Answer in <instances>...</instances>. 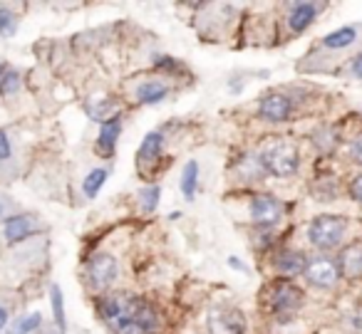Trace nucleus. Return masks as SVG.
<instances>
[{
  "label": "nucleus",
  "instance_id": "4",
  "mask_svg": "<svg viewBox=\"0 0 362 334\" xmlns=\"http://www.w3.org/2000/svg\"><path fill=\"white\" fill-rule=\"evenodd\" d=\"M345 218L340 215H317L308 228V240L320 250H332L345 238Z\"/></svg>",
  "mask_w": 362,
  "mask_h": 334
},
{
  "label": "nucleus",
  "instance_id": "25",
  "mask_svg": "<svg viewBox=\"0 0 362 334\" xmlns=\"http://www.w3.org/2000/svg\"><path fill=\"white\" fill-rule=\"evenodd\" d=\"M18 30V16L8 6H0V35L13 37Z\"/></svg>",
  "mask_w": 362,
  "mask_h": 334
},
{
  "label": "nucleus",
  "instance_id": "12",
  "mask_svg": "<svg viewBox=\"0 0 362 334\" xmlns=\"http://www.w3.org/2000/svg\"><path fill=\"white\" fill-rule=\"evenodd\" d=\"M119 134H122V117H112L110 121L100 124V134H97V144L95 149L100 151L102 159H112L117 149V141H119Z\"/></svg>",
  "mask_w": 362,
  "mask_h": 334
},
{
  "label": "nucleus",
  "instance_id": "19",
  "mask_svg": "<svg viewBox=\"0 0 362 334\" xmlns=\"http://www.w3.org/2000/svg\"><path fill=\"white\" fill-rule=\"evenodd\" d=\"M42 327V314L40 312H28L21 314L16 322L8 324V334H33Z\"/></svg>",
  "mask_w": 362,
  "mask_h": 334
},
{
  "label": "nucleus",
  "instance_id": "26",
  "mask_svg": "<svg viewBox=\"0 0 362 334\" xmlns=\"http://www.w3.org/2000/svg\"><path fill=\"white\" fill-rule=\"evenodd\" d=\"M151 65L161 72H176L179 70V62H176V57H171V55H154Z\"/></svg>",
  "mask_w": 362,
  "mask_h": 334
},
{
  "label": "nucleus",
  "instance_id": "2",
  "mask_svg": "<svg viewBox=\"0 0 362 334\" xmlns=\"http://www.w3.org/2000/svg\"><path fill=\"white\" fill-rule=\"evenodd\" d=\"M258 161H261L263 174L276 176V179L293 176L298 171V166H300L296 146H291V144H271L268 149H263L261 154H258Z\"/></svg>",
  "mask_w": 362,
  "mask_h": 334
},
{
  "label": "nucleus",
  "instance_id": "22",
  "mask_svg": "<svg viewBox=\"0 0 362 334\" xmlns=\"http://www.w3.org/2000/svg\"><path fill=\"white\" fill-rule=\"evenodd\" d=\"M21 87H23L21 72L13 70V67H6V72L0 77V95L6 97V100H11V97H16L21 92Z\"/></svg>",
  "mask_w": 362,
  "mask_h": 334
},
{
  "label": "nucleus",
  "instance_id": "15",
  "mask_svg": "<svg viewBox=\"0 0 362 334\" xmlns=\"http://www.w3.org/2000/svg\"><path fill=\"white\" fill-rule=\"evenodd\" d=\"M315 16H317L315 3H296V6H291V13H288V25H291L293 32H303L313 25Z\"/></svg>",
  "mask_w": 362,
  "mask_h": 334
},
{
  "label": "nucleus",
  "instance_id": "28",
  "mask_svg": "<svg viewBox=\"0 0 362 334\" xmlns=\"http://www.w3.org/2000/svg\"><path fill=\"white\" fill-rule=\"evenodd\" d=\"M11 208H13L11 198H8V196L0 193V220H3V223H6V220H8V210H11Z\"/></svg>",
  "mask_w": 362,
  "mask_h": 334
},
{
  "label": "nucleus",
  "instance_id": "16",
  "mask_svg": "<svg viewBox=\"0 0 362 334\" xmlns=\"http://www.w3.org/2000/svg\"><path fill=\"white\" fill-rule=\"evenodd\" d=\"M337 270L347 278H360L362 275V243H352L342 250L337 258Z\"/></svg>",
  "mask_w": 362,
  "mask_h": 334
},
{
  "label": "nucleus",
  "instance_id": "33",
  "mask_svg": "<svg viewBox=\"0 0 362 334\" xmlns=\"http://www.w3.org/2000/svg\"><path fill=\"white\" fill-rule=\"evenodd\" d=\"M228 265H231L233 270H241V273H246V270H248L246 265H243V263H241V260H238V258H228Z\"/></svg>",
  "mask_w": 362,
  "mask_h": 334
},
{
  "label": "nucleus",
  "instance_id": "20",
  "mask_svg": "<svg viewBox=\"0 0 362 334\" xmlns=\"http://www.w3.org/2000/svg\"><path fill=\"white\" fill-rule=\"evenodd\" d=\"M50 304H52V319H55L57 329L65 334L67 319H65V297H62L60 285H50Z\"/></svg>",
  "mask_w": 362,
  "mask_h": 334
},
{
  "label": "nucleus",
  "instance_id": "17",
  "mask_svg": "<svg viewBox=\"0 0 362 334\" xmlns=\"http://www.w3.org/2000/svg\"><path fill=\"white\" fill-rule=\"evenodd\" d=\"M85 112L90 114V119L105 124V121H110L112 117L119 114V105H117V100H112V97H102V100H97V102H87Z\"/></svg>",
  "mask_w": 362,
  "mask_h": 334
},
{
  "label": "nucleus",
  "instance_id": "29",
  "mask_svg": "<svg viewBox=\"0 0 362 334\" xmlns=\"http://www.w3.org/2000/svg\"><path fill=\"white\" fill-rule=\"evenodd\" d=\"M350 193H352V198H355L357 203H362V176H357V179L352 181V186H350Z\"/></svg>",
  "mask_w": 362,
  "mask_h": 334
},
{
  "label": "nucleus",
  "instance_id": "14",
  "mask_svg": "<svg viewBox=\"0 0 362 334\" xmlns=\"http://www.w3.org/2000/svg\"><path fill=\"white\" fill-rule=\"evenodd\" d=\"M273 265H276V270L283 275V280H291V278H296V275L305 273L308 260H305V255L298 253V250H283V253L276 255Z\"/></svg>",
  "mask_w": 362,
  "mask_h": 334
},
{
  "label": "nucleus",
  "instance_id": "10",
  "mask_svg": "<svg viewBox=\"0 0 362 334\" xmlns=\"http://www.w3.org/2000/svg\"><path fill=\"white\" fill-rule=\"evenodd\" d=\"M37 228H40V223H37L30 213H13V215H8V220L3 223V235H6L8 243L16 245V243H23V240L33 238V235L37 233Z\"/></svg>",
  "mask_w": 362,
  "mask_h": 334
},
{
  "label": "nucleus",
  "instance_id": "30",
  "mask_svg": "<svg viewBox=\"0 0 362 334\" xmlns=\"http://www.w3.org/2000/svg\"><path fill=\"white\" fill-rule=\"evenodd\" d=\"M352 156H355V161H360L362 164V134L355 139V144H352Z\"/></svg>",
  "mask_w": 362,
  "mask_h": 334
},
{
  "label": "nucleus",
  "instance_id": "34",
  "mask_svg": "<svg viewBox=\"0 0 362 334\" xmlns=\"http://www.w3.org/2000/svg\"><path fill=\"white\" fill-rule=\"evenodd\" d=\"M3 72H6V65H3V62H0V77H3Z\"/></svg>",
  "mask_w": 362,
  "mask_h": 334
},
{
  "label": "nucleus",
  "instance_id": "18",
  "mask_svg": "<svg viewBox=\"0 0 362 334\" xmlns=\"http://www.w3.org/2000/svg\"><path fill=\"white\" fill-rule=\"evenodd\" d=\"M179 189L184 193L187 201L197 198V191H199V161H187L184 171H181V181H179Z\"/></svg>",
  "mask_w": 362,
  "mask_h": 334
},
{
  "label": "nucleus",
  "instance_id": "32",
  "mask_svg": "<svg viewBox=\"0 0 362 334\" xmlns=\"http://www.w3.org/2000/svg\"><path fill=\"white\" fill-rule=\"evenodd\" d=\"M352 75L360 77V80H362V55H357L355 62H352Z\"/></svg>",
  "mask_w": 362,
  "mask_h": 334
},
{
  "label": "nucleus",
  "instance_id": "23",
  "mask_svg": "<svg viewBox=\"0 0 362 334\" xmlns=\"http://www.w3.org/2000/svg\"><path fill=\"white\" fill-rule=\"evenodd\" d=\"M107 176H110V171L107 169H92L90 174L85 176V181H82V191H85L87 198H95V196L100 193L102 186L107 184Z\"/></svg>",
  "mask_w": 362,
  "mask_h": 334
},
{
  "label": "nucleus",
  "instance_id": "21",
  "mask_svg": "<svg viewBox=\"0 0 362 334\" xmlns=\"http://www.w3.org/2000/svg\"><path fill=\"white\" fill-rule=\"evenodd\" d=\"M357 40L355 28H340V30L330 32V35L322 40V45L330 47V50H342V47H350Z\"/></svg>",
  "mask_w": 362,
  "mask_h": 334
},
{
  "label": "nucleus",
  "instance_id": "13",
  "mask_svg": "<svg viewBox=\"0 0 362 334\" xmlns=\"http://www.w3.org/2000/svg\"><path fill=\"white\" fill-rule=\"evenodd\" d=\"M166 97H169V85H166L164 80H144V82H139L134 90L136 105H144V107L161 105Z\"/></svg>",
  "mask_w": 362,
  "mask_h": 334
},
{
  "label": "nucleus",
  "instance_id": "7",
  "mask_svg": "<svg viewBox=\"0 0 362 334\" xmlns=\"http://www.w3.org/2000/svg\"><path fill=\"white\" fill-rule=\"evenodd\" d=\"M283 210L286 205L276 198V196L268 193H256L251 198V208H248V215H251V223L258 225V228H273V225L281 223Z\"/></svg>",
  "mask_w": 362,
  "mask_h": 334
},
{
  "label": "nucleus",
  "instance_id": "5",
  "mask_svg": "<svg viewBox=\"0 0 362 334\" xmlns=\"http://www.w3.org/2000/svg\"><path fill=\"white\" fill-rule=\"evenodd\" d=\"M266 304L278 317L293 314L303 304V290L296 287L291 280H276L266 287Z\"/></svg>",
  "mask_w": 362,
  "mask_h": 334
},
{
  "label": "nucleus",
  "instance_id": "11",
  "mask_svg": "<svg viewBox=\"0 0 362 334\" xmlns=\"http://www.w3.org/2000/svg\"><path fill=\"white\" fill-rule=\"evenodd\" d=\"M305 280L313 285V287H320V290H327L332 287V285L337 282V278H340V270H337V265L332 263V260L327 258H315L308 263L305 268Z\"/></svg>",
  "mask_w": 362,
  "mask_h": 334
},
{
  "label": "nucleus",
  "instance_id": "3",
  "mask_svg": "<svg viewBox=\"0 0 362 334\" xmlns=\"http://www.w3.org/2000/svg\"><path fill=\"white\" fill-rule=\"evenodd\" d=\"M119 278V263L110 253H95L85 265V280L95 292H107Z\"/></svg>",
  "mask_w": 362,
  "mask_h": 334
},
{
  "label": "nucleus",
  "instance_id": "1",
  "mask_svg": "<svg viewBox=\"0 0 362 334\" xmlns=\"http://www.w3.org/2000/svg\"><path fill=\"white\" fill-rule=\"evenodd\" d=\"M97 314L115 334H156L161 314L149 299L132 292H107L97 299Z\"/></svg>",
  "mask_w": 362,
  "mask_h": 334
},
{
  "label": "nucleus",
  "instance_id": "9",
  "mask_svg": "<svg viewBox=\"0 0 362 334\" xmlns=\"http://www.w3.org/2000/svg\"><path fill=\"white\" fill-rule=\"evenodd\" d=\"M161 151H164V131H149L136 151V169L141 174H149L156 166V161L161 159Z\"/></svg>",
  "mask_w": 362,
  "mask_h": 334
},
{
  "label": "nucleus",
  "instance_id": "24",
  "mask_svg": "<svg viewBox=\"0 0 362 334\" xmlns=\"http://www.w3.org/2000/svg\"><path fill=\"white\" fill-rule=\"evenodd\" d=\"M159 201H161V189L156 184L144 186V189L139 191V203L144 213H154V210L159 208Z\"/></svg>",
  "mask_w": 362,
  "mask_h": 334
},
{
  "label": "nucleus",
  "instance_id": "31",
  "mask_svg": "<svg viewBox=\"0 0 362 334\" xmlns=\"http://www.w3.org/2000/svg\"><path fill=\"white\" fill-rule=\"evenodd\" d=\"M8 324H11V312H8V307L0 304V329L8 327Z\"/></svg>",
  "mask_w": 362,
  "mask_h": 334
},
{
  "label": "nucleus",
  "instance_id": "27",
  "mask_svg": "<svg viewBox=\"0 0 362 334\" xmlns=\"http://www.w3.org/2000/svg\"><path fill=\"white\" fill-rule=\"evenodd\" d=\"M13 156V144H11V136H8L6 129H0V164H6L11 161Z\"/></svg>",
  "mask_w": 362,
  "mask_h": 334
},
{
  "label": "nucleus",
  "instance_id": "6",
  "mask_svg": "<svg viewBox=\"0 0 362 334\" xmlns=\"http://www.w3.org/2000/svg\"><path fill=\"white\" fill-rule=\"evenodd\" d=\"M206 329H209V334H246L248 322H246V314L238 307L218 304V307H214L211 312H209Z\"/></svg>",
  "mask_w": 362,
  "mask_h": 334
},
{
  "label": "nucleus",
  "instance_id": "8",
  "mask_svg": "<svg viewBox=\"0 0 362 334\" xmlns=\"http://www.w3.org/2000/svg\"><path fill=\"white\" fill-rule=\"evenodd\" d=\"M293 114V102L288 100L286 95H278V92H271L266 95L261 102H258V117L263 121H271V124H281V121H288Z\"/></svg>",
  "mask_w": 362,
  "mask_h": 334
}]
</instances>
